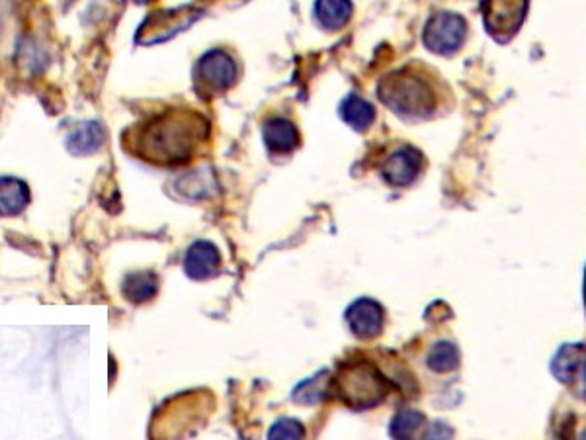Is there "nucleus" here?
Here are the masks:
<instances>
[{"label":"nucleus","instance_id":"obj_1","mask_svg":"<svg viewBox=\"0 0 586 440\" xmlns=\"http://www.w3.org/2000/svg\"><path fill=\"white\" fill-rule=\"evenodd\" d=\"M210 124L192 110H167L127 135L133 155L153 165H184L198 155Z\"/></svg>","mask_w":586,"mask_h":440},{"label":"nucleus","instance_id":"obj_2","mask_svg":"<svg viewBox=\"0 0 586 440\" xmlns=\"http://www.w3.org/2000/svg\"><path fill=\"white\" fill-rule=\"evenodd\" d=\"M379 100L401 118H430L438 106L436 88L415 69H399L379 81Z\"/></svg>","mask_w":586,"mask_h":440},{"label":"nucleus","instance_id":"obj_3","mask_svg":"<svg viewBox=\"0 0 586 440\" xmlns=\"http://www.w3.org/2000/svg\"><path fill=\"white\" fill-rule=\"evenodd\" d=\"M338 388L354 409L374 407L387 396V380L370 364L346 366L338 376Z\"/></svg>","mask_w":586,"mask_h":440},{"label":"nucleus","instance_id":"obj_4","mask_svg":"<svg viewBox=\"0 0 586 440\" xmlns=\"http://www.w3.org/2000/svg\"><path fill=\"white\" fill-rule=\"evenodd\" d=\"M467 38V22L458 12L442 10L434 14L422 32L424 47L442 57H452L460 51Z\"/></svg>","mask_w":586,"mask_h":440},{"label":"nucleus","instance_id":"obj_5","mask_svg":"<svg viewBox=\"0 0 586 440\" xmlns=\"http://www.w3.org/2000/svg\"><path fill=\"white\" fill-rule=\"evenodd\" d=\"M530 0H483L481 12L487 32L497 42L512 40L522 28Z\"/></svg>","mask_w":586,"mask_h":440},{"label":"nucleus","instance_id":"obj_6","mask_svg":"<svg viewBox=\"0 0 586 440\" xmlns=\"http://www.w3.org/2000/svg\"><path fill=\"white\" fill-rule=\"evenodd\" d=\"M239 67L233 55L225 49H210L196 63V81L204 92H225L237 83Z\"/></svg>","mask_w":586,"mask_h":440},{"label":"nucleus","instance_id":"obj_7","mask_svg":"<svg viewBox=\"0 0 586 440\" xmlns=\"http://www.w3.org/2000/svg\"><path fill=\"white\" fill-rule=\"evenodd\" d=\"M551 374L586 401V347L581 343L563 345L551 360Z\"/></svg>","mask_w":586,"mask_h":440},{"label":"nucleus","instance_id":"obj_8","mask_svg":"<svg viewBox=\"0 0 586 440\" xmlns=\"http://www.w3.org/2000/svg\"><path fill=\"white\" fill-rule=\"evenodd\" d=\"M344 317L352 335L364 341L376 339L385 327V309L379 302L370 298H360L354 304H350Z\"/></svg>","mask_w":586,"mask_h":440},{"label":"nucleus","instance_id":"obj_9","mask_svg":"<svg viewBox=\"0 0 586 440\" xmlns=\"http://www.w3.org/2000/svg\"><path fill=\"white\" fill-rule=\"evenodd\" d=\"M422 171V155L419 149L403 145L387 155L381 167L383 180L391 186H409L419 178Z\"/></svg>","mask_w":586,"mask_h":440},{"label":"nucleus","instance_id":"obj_10","mask_svg":"<svg viewBox=\"0 0 586 440\" xmlns=\"http://www.w3.org/2000/svg\"><path fill=\"white\" fill-rule=\"evenodd\" d=\"M184 272L192 280H208L217 274L221 266V255L210 241H196L184 255Z\"/></svg>","mask_w":586,"mask_h":440},{"label":"nucleus","instance_id":"obj_11","mask_svg":"<svg viewBox=\"0 0 586 440\" xmlns=\"http://www.w3.org/2000/svg\"><path fill=\"white\" fill-rule=\"evenodd\" d=\"M262 139H264V145L268 147V151L276 153V155L293 153L301 141L299 130L292 120L280 118V116L268 118L262 124Z\"/></svg>","mask_w":586,"mask_h":440},{"label":"nucleus","instance_id":"obj_12","mask_svg":"<svg viewBox=\"0 0 586 440\" xmlns=\"http://www.w3.org/2000/svg\"><path fill=\"white\" fill-rule=\"evenodd\" d=\"M32 190L18 176H0V218H16L28 210Z\"/></svg>","mask_w":586,"mask_h":440},{"label":"nucleus","instance_id":"obj_13","mask_svg":"<svg viewBox=\"0 0 586 440\" xmlns=\"http://www.w3.org/2000/svg\"><path fill=\"white\" fill-rule=\"evenodd\" d=\"M106 139V132L102 128L100 122L88 120V122H81L77 124L65 139V145L69 149L71 155L77 157H86V155H94Z\"/></svg>","mask_w":586,"mask_h":440},{"label":"nucleus","instance_id":"obj_14","mask_svg":"<svg viewBox=\"0 0 586 440\" xmlns=\"http://www.w3.org/2000/svg\"><path fill=\"white\" fill-rule=\"evenodd\" d=\"M354 14L352 0H315L313 16L317 24L327 32L342 30Z\"/></svg>","mask_w":586,"mask_h":440},{"label":"nucleus","instance_id":"obj_15","mask_svg":"<svg viewBox=\"0 0 586 440\" xmlns=\"http://www.w3.org/2000/svg\"><path fill=\"white\" fill-rule=\"evenodd\" d=\"M159 292V278L151 270L129 272L122 282V294L133 306L151 302Z\"/></svg>","mask_w":586,"mask_h":440},{"label":"nucleus","instance_id":"obj_16","mask_svg":"<svg viewBox=\"0 0 586 440\" xmlns=\"http://www.w3.org/2000/svg\"><path fill=\"white\" fill-rule=\"evenodd\" d=\"M338 114L344 120V124L356 132L370 130L376 120V108L372 106V102H368L366 98H362L358 94H348L340 102Z\"/></svg>","mask_w":586,"mask_h":440},{"label":"nucleus","instance_id":"obj_17","mask_svg":"<svg viewBox=\"0 0 586 440\" xmlns=\"http://www.w3.org/2000/svg\"><path fill=\"white\" fill-rule=\"evenodd\" d=\"M460 351L450 341H438L426 356V366L436 374H448L460 366Z\"/></svg>","mask_w":586,"mask_h":440},{"label":"nucleus","instance_id":"obj_18","mask_svg":"<svg viewBox=\"0 0 586 440\" xmlns=\"http://www.w3.org/2000/svg\"><path fill=\"white\" fill-rule=\"evenodd\" d=\"M424 415L415 409L399 411L389 425V435L395 440H413L424 425Z\"/></svg>","mask_w":586,"mask_h":440},{"label":"nucleus","instance_id":"obj_19","mask_svg":"<svg viewBox=\"0 0 586 440\" xmlns=\"http://www.w3.org/2000/svg\"><path fill=\"white\" fill-rule=\"evenodd\" d=\"M305 439V429L299 421L284 417L278 419L270 431H268V440H303Z\"/></svg>","mask_w":586,"mask_h":440},{"label":"nucleus","instance_id":"obj_20","mask_svg":"<svg viewBox=\"0 0 586 440\" xmlns=\"http://www.w3.org/2000/svg\"><path fill=\"white\" fill-rule=\"evenodd\" d=\"M323 376H325V372H319L317 376H313L311 380H305V382H301L297 388H295V392H293V397H295V401H299V403H305V405H309V403H317V401H321L323 399Z\"/></svg>","mask_w":586,"mask_h":440},{"label":"nucleus","instance_id":"obj_21","mask_svg":"<svg viewBox=\"0 0 586 440\" xmlns=\"http://www.w3.org/2000/svg\"><path fill=\"white\" fill-rule=\"evenodd\" d=\"M452 439V431L450 427H446L444 423H436L430 433H428V439L426 440H450Z\"/></svg>","mask_w":586,"mask_h":440},{"label":"nucleus","instance_id":"obj_22","mask_svg":"<svg viewBox=\"0 0 586 440\" xmlns=\"http://www.w3.org/2000/svg\"><path fill=\"white\" fill-rule=\"evenodd\" d=\"M137 4H147V2H153V0H135Z\"/></svg>","mask_w":586,"mask_h":440},{"label":"nucleus","instance_id":"obj_23","mask_svg":"<svg viewBox=\"0 0 586 440\" xmlns=\"http://www.w3.org/2000/svg\"><path fill=\"white\" fill-rule=\"evenodd\" d=\"M585 306H586V276H585Z\"/></svg>","mask_w":586,"mask_h":440},{"label":"nucleus","instance_id":"obj_24","mask_svg":"<svg viewBox=\"0 0 586 440\" xmlns=\"http://www.w3.org/2000/svg\"><path fill=\"white\" fill-rule=\"evenodd\" d=\"M581 440H586V433L583 435V437H581Z\"/></svg>","mask_w":586,"mask_h":440}]
</instances>
